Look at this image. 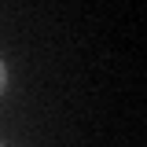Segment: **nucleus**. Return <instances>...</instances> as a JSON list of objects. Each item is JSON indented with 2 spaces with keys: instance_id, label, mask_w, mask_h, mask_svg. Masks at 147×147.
<instances>
[{
  "instance_id": "f257e3e1",
  "label": "nucleus",
  "mask_w": 147,
  "mask_h": 147,
  "mask_svg": "<svg viewBox=\"0 0 147 147\" xmlns=\"http://www.w3.org/2000/svg\"><path fill=\"white\" fill-rule=\"evenodd\" d=\"M0 92H4V63H0Z\"/></svg>"
}]
</instances>
